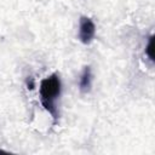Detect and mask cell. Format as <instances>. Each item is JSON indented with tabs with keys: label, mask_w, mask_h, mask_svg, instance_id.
Returning a JSON list of instances; mask_svg holds the SVG:
<instances>
[{
	"label": "cell",
	"mask_w": 155,
	"mask_h": 155,
	"mask_svg": "<svg viewBox=\"0 0 155 155\" xmlns=\"http://www.w3.org/2000/svg\"><path fill=\"white\" fill-rule=\"evenodd\" d=\"M96 35V24L94 22L86 16H82L80 18V23H79V40L85 44L88 45L93 38Z\"/></svg>",
	"instance_id": "obj_2"
},
{
	"label": "cell",
	"mask_w": 155,
	"mask_h": 155,
	"mask_svg": "<svg viewBox=\"0 0 155 155\" xmlns=\"http://www.w3.org/2000/svg\"><path fill=\"white\" fill-rule=\"evenodd\" d=\"M145 54L148 56V58L150 59V61H153L154 58V54H153V36H150L149 38V40H148V44H147V46H145Z\"/></svg>",
	"instance_id": "obj_4"
},
{
	"label": "cell",
	"mask_w": 155,
	"mask_h": 155,
	"mask_svg": "<svg viewBox=\"0 0 155 155\" xmlns=\"http://www.w3.org/2000/svg\"><path fill=\"white\" fill-rule=\"evenodd\" d=\"M91 86H92V71L90 67H85L79 79V88L81 92L86 93L91 90Z\"/></svg>",
	"instance_id": "obj_3"
},
{
	"label": "cell",
	"mask_w": 155,
	"mask_h": 155,
	"mask_svg": "<svg viewBox=\"0 0 155 155\" xmlns=\"http://www.w3.org/2000/svg\"><path fill=\"white\" fill-rule=\"evenodd\" d=\"M61 91H62V84L57 74H51L50 76L42 79L40 82L39 96H40L41 105L48 114H51L54 122L58 119L57 101L61 96Z\"/></svg>",
	"instance_id": "obj_1"
}]
</instances>
